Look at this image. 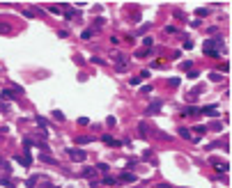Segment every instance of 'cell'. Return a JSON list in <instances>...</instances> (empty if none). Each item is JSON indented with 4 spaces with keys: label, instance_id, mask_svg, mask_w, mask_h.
Instances as JSON below:
<instances>
[{
    "label": "cell",
    "instance_id": "1",
    "mask_svg": "<svg viewBox=\"0 0 232 188\" xmlns=\"http://www.w3.org/2000/svg\"><path fill=\"white\" fill-rule=\"evenodd\" d=\"M67 154L71 161H85V152L83 149H67Z\"/></svg>",
    "mask_w": 232,
    "mask_h": 188
},
{
    "label": "cell",
    "instance_id": "2",
    "mask_svg": "<svg viewBox=\"0 0 232 188\" xmlns=\"http://www.w3.org/2000/svg\"><path fill=\"white\" fill-rule=\"evenodd\" d=\"M161 106H163V101H161V99H154V101H152V106L147 108V115H154V112H159Z\"/></svg>",
    "mask_w": 232,
    "mask_h": 188
},
{
    "label": "cell",
    "instance_id": "3",
    "mask_svg": "<svg viewBox=\"0 0 232 188\" xmlns=\"http://www.w3.org/2000/svg\"><path fill=\"white\" fill-rule=\"evenodd\" d=\"M94 172H97V167H85L81 172V177H85V179H92L94 177Z\"/></svg>",
    "mask_w": 232,
    "mask_h": 188
},
{
    "label": "cell",
    "instance_id": "4",
    "mask_svg": "<svg viewBox=\"0 0 232 188\" xmlns=\"http://www.w3.org/2000/svg\"><path fill=\"white\" fill-rule=\"evenodd\" d=\"M101 140L106 142V145H110V147H119V140H115V138H110V136H103Z\"/></svg>",
    "mask_w": 232,
    "mask_h": 188
},
{
    "label": "cell",
    "instance_id": "5",
    "mask_svg": "<svg viewBox=\"0 0 232 188\" xmlns=\"http://www.w3.org/2000/svg\"><path fill=\"white\" fill-rule=\"evenodd\" d=\"M119 179H122V181H136V174H131V172H122V174H119Z\"/></svg>",
    "mask_w": 232,
    "mask_h": 188
},
{
    "label": "cell",
    "instance_id": "6",
    "mask_svg": "<svg viewBox=\"0 0 232 188\" xmlns=\"http://www.w3.org/2000/svg\"><path fill=\"white\" fill-rule=\"evenodd\" d=\"M200 112H205V115H218V110L214 108V106H207V108H202Z\"/></svg>",
    "mask_w": 232,
    "mask_h": 188
},
{
    "label": "cell",
    "instance_id": "7",
    "mask_svg": "<svg viewBox=\"0 0 232 188\" xmlns=\"http://www.w3.org/2000/svg\"><path fill=\"white\" fill-rule=\"evenodd\" d=\"M76 142H78V145H90V142H92V138H90V136H81Z\"/></svg>",
    "mask_w": 232,
    "mask_h": 188
},
{
    "label": "cell",
    "instance_id": "8",
    "mask_svg": "<svg viewBox=\"0 0 232 188\" xmlns=\"http://www.w3.org/2000/svg\"><path fill=\"white\" fill-rule=\"evenodd\" d=\"M138 131H140V136H147V133H150V126H147V124H140Z\"/></svg>",
    "mask_w": 232,
    "mask_h": 188
},
{
    "label": "cell",
    "instance_id": "9",
    "mask_svg": "<svg viewBox=\"0 0 232 188\" xmlns=\"http://www.w3.org/2000/svg\"><path fill=\"white\" fill-rule=\"evenodd\" d=\"M179 136L186 138V140H191V131H189V129H179Z\"/></svg>",
    "mask_w": 232,
    "mask_h": 188
},
{
    "label": "cell",
    "instance_id": "10",
    "mask_svg": "<svg viewBox=\"0 0 232 188\" xmlns=\"http://www.w3.org/2000/svg\"><path fill=\"white\" fill-rule=\"evenodd\" d=\"M16 161L23 163V165H30V156H16Z\"/></svg>",
    "mask_w": 232,
    "mask_h": 188
},
{
    "label": "cell",
    "instance_id": "11",
    "mask_svg": "<svg viewBox=\"0 0 232 188\" xmlns=\"http://www.w3.org/2000/svg\"><path fill=\"white\" fill-rule=\"evenodd\" d=\"M12 96H14V92H12V89H5V92H2V99H7V101H9Z\"/></svg>",
    "mask_w": 232,
    "mask_h": 188
},
{
    "label": "cell",
    "instance_id": "12",
    "mask_svg": "<svg viewBox=\"0 0 232 188\" xmlns=\"http://www.w3.org/2000/svg\"><path fill=\"white\" fill-rule=\"evenodd\" d=\"M53 117H55V119H64V115H62V110H53Z\"/></svg>",
    "mask_w": 232,
    "mask_h": 188
},
{
    "label": "cell",
    "instance_id": "13",
    "mask_svg": "<svg viewBox=\"0 0 232 188\" xmlns=\"http://www.w3.org/2000/svg\"><path fill=\"white\" fill-rule=\"evenodd\" d=\"M0 183L7 186V188H14V181H9V179H0Z\"/></svg>",
    "mask_w": 232,
    "mask_h": 188
},
{
    "label": "cell",
    "instance_id": "14",
    "mask_svg": "<svg viewBox=\"0 0 232 188\" xmlns=\"http://www.w3.org/2000/svg\"><path fill=\"white\" fill-rule=\"evenodd\" d=\"M193 131H196V133H198V138H200L202 133H205V131H207V126H196V129H193Z\"/></svg>",
    "mask_w": 232,
    "mask_h": 188
},
{
    "label": "cell",
    "instance_id": "15",
    "mask_svg": "<svg viewBox=\"0 0 232 188\" xmlns=\"http://www.w3.org/2000/svg\"><path fill=\"white\" fill-rule=\"evenodd\" d=\"M214 165H218V170H223V172H227V163H216V161H214Z\"/></svg>",
    "mask_w": 232,
    "mask_h": 188
},
{
    "label": "cell",
    "instance_id": "16",
    "mask_svg": "<svg viewBox=\"0 0 232 188\" xmlns=\"http://www.w3.org/2000/svg\"><path fill=\"white\" fill-rule=\"evenodd\" d=\"M198 108H184V115H196Z\"/></svg>",
    "mask_w": 232,
    "mask_h": 188
},
{
    "label": "cell",
    "instance_id": "17",
    "mask_svg": "<svg viewBox=\"0 0 232 188\" xmlns=\"http://www.w3.org/2000/svg\"><path fill=\"white\" fill-rule=\"evenodd\" d=\"M97 170H101V172H108V165H106V163H99Z\"/></svg>",
    "mask_w": 232,
    "mask_h": 188
},
{
    "label": "cell",
    "instance_id": "18",
    "mask_svg": "<svg viewBox=\"0 0 232 188\" xmlns=\"http://www.w3.org/2000/svg\"><path fill=\"white\" fill-rule=\"evenodd\" d=\"M103 183H115V177H103Z\"/></svg>",
    "mask_w": 232,
    "mask_h": 188
}]
</instances>
